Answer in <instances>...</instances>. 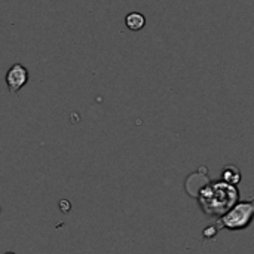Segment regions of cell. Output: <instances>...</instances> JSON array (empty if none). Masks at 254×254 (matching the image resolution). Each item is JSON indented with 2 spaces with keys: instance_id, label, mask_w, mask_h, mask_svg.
<instances>
[{
  "instance_id": "5",
  "label": "cell",
  "mask_w": 254,
  "mask_h": 254,
  "mask_svg": "<svg viewBox=\"0 0 254 254\" xmlns=\"http://www.w3.org/2000/svg\"><path fill=\"white\" fill-rule=\"evenodd\" d=\"M223 182L237 186L241 182V171L235 165H228L223 168Z\"/></svg>"
},
{
  "instance_id": "4",
  "label": "cell",
  "mask_w": 254,
  "mask_h": 254,
  "mask_svg": "<svg viewBox=\"0 0 254 254\" xmlns=\"http://www.w3.org/2000/svg\"><path fill=\"white\" fill-rule=\"evenodd\" d=\"M125 25L131 31H138L146 25V16L140 12H129L125 16Z\"/></svg>"
},
{
  "instance_id": "6",
  "label": "cell",
  "mask_w": 254,
  "mask_h": 254,
  "mask_svg": "<svg viewBox=\"0 0 254 254\" xmlns=\"http://www.w3.org/2000/svg\"><path fill=\"white\" fill-rule=\"evenodd\" d=\"M216 232H217V229H216L214 226H208V228L205 229V232H204V237H205V238H211L213 235H216Z\"/></svg>"
},
{
  "instance_id": "1",
  "label": "cell",
  "mask_w": 254,
  "mask_h": 254,
  "mask_svg": "<svg viewBox=\"0 0 254 254\" xmlns=\"http://www.w3.org/2000/svg\"><path fill=\"white\" fill-rule=\"evenodd\" d=\"M238 198L240 192L237 186L223 180L204 186L198 195L201 208L208 216H225L238 204Z\"/></svg>"
},
{
  "instance_id": "3",
  "label": "cell",
  "mask_w": 254,
  "mask_h": 254,
  "mask_svg": "<svg viewBox=\"0 0 254 254\" xmlns=\"http://www.w3.org/2000/svg\"><path fill=\"white\" fill-rule=\"evenodd\" d=\"M4 82H6V86L9 89V92L12 94H16L19 92L21 88H24L28 82V70L25 65L16 63V64H12L10 68L7 70L6 76H4Z\"/></svg>"
},
{
  "instance_id": "7",
  "label": "cell",
  "mask_w": 254,
  "mask_h": 254,
  "mask_svg": "<svg viewBox=\"0 0 254 254\" xmlns=\"http://www.w3.org/2000/svg\"><path fill=\"white\" fill-rule=\"evenodd\" d=\"M4 254H15V253H12V252H7V253H4Z\"/></svg>"
},
{
  "instance_id": "2",
  "label": "cell",
  "mask_w": 254,
  "mask_h": 254,
  "mask_svg": "<svg viewBox=\"0 0 254 254\" xmlns=\"http://www.w3.org/2000/svg\"><path fill=\"white\" fill-rule=\"evenodd\" d=\"M254 219V201L238 202L232 210H229L222 219L219 225L229 231H241L246 229Z\"/></svg>"
}]
</instances>
